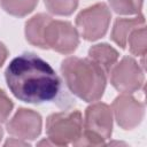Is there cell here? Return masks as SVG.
<instances>
[{
	"mask_svg": "<svg viewBox=\"0 0 147 147\" xmlns=\"http://www.w3.org/2000/svg\"><path fill=\"white\" fill-rule=\"evenodd\" d=\"M110 10L106 3H95L82 10L76 17V25L86 40H96L103 37L110 23Z\"/></svg>",
	"mask_w": 147,
	"mask_h": 147,
	"instance_id": "5b68a950",
	"label": "cell"
},
{
	"mask_svg": "<svg viewBox=\"0 0 147 147\" xmlns=\"http://www.w3.org/2000/svg\"><path fill=\"white\" fill-rule=\"evenodd\" d=\"M145 25V18L142 15H138L132 18H118L111 31V39L122 48L126 47V41L130 33L140 26Z\"/></svg>",
	"mask_w": 147,
	"mask_h": 147,
	"instance_id": "30bf717a",
	"label": "cell"
},
{
	"mask_svg": "<svg viewBox=\"0 0 147 147\" xmlns=\"http://www.w3.org/2000/svg\"><path fill=\"white\" fill-rule=\"evenodd\" d=\"M52 17L46 14H38L34 15L31 20H29L25 24V36L26 40L37 47L46 48L45 40H44V33L45 28L48 21Z\"/></svg>",
	"mask_w": 147,
	"mask_h": 147,
	"instance_id": "7c38bea8",
	"label": "cell"
},
{
	"mask_svg": "<svg viewBox=\"0 0 147 147\" xmlns=\"http://www.w3.org/2000/svg\"><path fill=\"white\" fill-rule=\"evenodd\" d=\"M61 72L68 90L82 100L94 102L102 96L107 74L91 59L68 57L61 63Z\"/></svg>",
	"mask_w": 147,
	"mask_h": 147,
	"instance_id": "7a4b0ae2",
	"label": "cell"
},
{
	"mask_svg": "<svg viewBox=\"0 0 147 147\" xmlns=\"http://www.w3.org/2000/svg\"><path fill=\"white\" fill-rule=\"evenodd\" d=\"M44 40L46 48H52L61 54H71L79 44L78 32L65 21L51 18L45 28Z\"/></svg>",
	"mask_w": 147,
	"mask_h": 147,
	"instance_id": "8992f818",
	"label": "cell"
},
{
	"mask_svg": "<svg viewBox=\"0 0 147 147\" xmlns=\"http://www.w3.org/2000/svg\"><path fill=\"white\" fill-rule=\"evenodd\" d=\"M7 56H8V51H7L6 46H5L2 42H0V67H1V65L3 64V62L6 61Z\"/></svg>",
	"mask_w": 147,
	"mask_h": 147,
	"instance_id": "ac0fdd59",
	"label": "cell"
},
{
	"mask_svg": "<svg viewBox=\"0 0 147 147\" xmlns=\"http://www.w3.org/2000/svg\"><path fill=\"white\" fill-rule=\"evenodd\" d=\"M144 0H109L111 9L122 15H136L139 14L142 7Z\"/></svg>",
	"mask_w": 147,
	"mask_h": 147,
	"instance_id": "9a60e30c",
	"label": "cell"
},
{
	"mask_svg": "<svg viewBox=\"0 0 147 147\" xmlns=\"http://www.w3.org/2000/svg\"><path fill=\"white\" fill-rule=\"evenodd\" d=\"M13 102L6 95V93L0 90V122H6L8 116L10 115L13 110Z\"/></svg>",
	"mask_w": 147,
	"mask_h": 147,
	"instance_id": "e0dca14e",
	"label": "cell"
},
{
	"mask_svg": "<svg viewBox=\"0 0 147 147\" xmlns=\"http://www.w3.org/2000/svg\"><path fill=\"white\" fill-rule=\"evenodd\" d=\"M45 5L51 13L55 15L68 16L76 9L78 0H45Z\"/></svg>",
	"mask_w": 147,
	"mask_h": 147,
	"instance_id": "2e32d148",
	"label": "cell"
},
{
	"mask_svg": "<svg viewBox=\"0 0 147 147\" xmlns=\"http://www.w3.org/2000/svg\"><path fill=\"white\" fill-rule=\"evenodd\" d=\"M88 56L107 75H109L110 70L113 69L118 59V53L115 48L107 44H98L90 48Z\"/></svg>",
	"mask_w": 147,
	"mask_h": 147,
	"instance_id": "8fae6325",
	"label": "cell"
},
{
	"mask_svg": "<svg viewBox=\"0 0 147 147\" xmlns=\"http://www.w3.org/2000/svg\"><path fill=\"white\" fill-rule=\"evenodd\" d=\"M109 76L111 85L125 94L138 91L144 84V71L130 56L123 57L117 65L113 67Z\"/></svg>",
	"mask_w": 147,
	"mask_h": 147,
	"instance_id": "52a82bcc",
	"label": "cell"
},
{
	"mask_svg": "<svg viewBox=\"0 0 147 147\" xmlns=\"http://www.w3.org/2000/svg\"><path fill=\"white\" fill-rule=\"evenodd\" d=\"M46 133L53 145H76L83 134L82 114L72 110L49 115L46 121Z\"/></svg>",
	"mask_w": 147,
	"mask_h": 147,
	"instance_id": "277c9868",
	"label": "cell"
},
{
	"mask_svg": "<svg viewBox=\"0 0 147 147\" xmlns=\"http://www.w3.org/2000/svg\"><path fill=\"white\" fill-rule=\"evenodd\" d=\"M2 134H3V132H2V129H1V126H0V140H1V138H2Z\"/></svg>",
	"mask_w": 147,
	"mask_h": 147,
	"instance_id": "d6986e66",
	"label": "cell"
},
{
	"mask_svg": "<svg viewBox=\"0 0 147 147\" xmlns=\"http://www.w3.org/2000/svg\"><path fill=\"white\" fill-rule=\"evenodd\" d=\"M126 45H129L130 52L136 56H145L146 54V28L140 26L138 29H134L126 41Z\"/></svg>",
	"mask_w": 147,
	"mask_h": 147,
	"instance_id": "5bb4252c",
	"label": "cell"
},
{
	"mask_svg": "<svg viewBox=\"0 0 147 147\" xmlns=\"http://www.w3.org/2000/svg\"><path fill=\"white\" fill-rule=\"evenodd\" d=\"M7 131L17 139L33 140L41 131V116L31 110L21 108L7 123Z\"/></svg>",
	"mask_w": 147,
	"mask_h": 147,
	"instance_id": "ba28073f",
	"label": "cell"
},
{
	"mask_svg": "<svg viewBox=\"0 0 147 147\" xmlns=\"http://www.w3.org/2000/svg\"><path fill=\"white\" fill-rule=\"evenodd\" d=\"M5 77L13 95L23 102H53L60 107L75 105L55 70L34 53H23L14 57L6 69Z\"/></svg>",
	"mask_w": 147,
	"mask_h": 147,
	"instance_id": "6da1fadb",
	"label": "cell"
},
{
	"mask_svg": "<svg viewBox=\"0 0 147 147\" xmlns=\"http://www.w3.org/2000/svg\"><path fill=\"white\" fill-rule=\"evenodd\" d=\"M113 115L108 105L95 102L86 108L83 134L76 145H103L111 136Z\"/></svg>",
	"mask_w": 147,
	"mask_h": 147,
	"instance_id": "3957f363",
	"label": "cell"
},
{
	"mask_svg": "<svg viewBox=\"0 0 147 147\" xmlns=\"http://www.w3.org/2000/svg\"><path fill=\"white\" fill-rule=\"evenodd\" d=\"M144 109V103L125 93L117 96L113 102V110L117 124L124 130H131L141 122Z\"/></svg>",
	"mask_w": 147,
	"mask_h": 147,
	"instance_id": "9c48e42d",
	"label": "cell"
},
{
	"mask_svg": "<svg viewBox=\"0 0 147 147\" xmlns=\"http://www.w3.org/2000/svg\"><path fill=\"white\" fill-rule=\"evenodd\" d=\"M38 0H1V7L8 14L23 17L31 13L37 6Z\"/></svg>",
	"mask_w": 147,
	"mask_h": 147,
	"instance_id": "4fadbf2b",
	"label": "cell"
}]
</instances>
